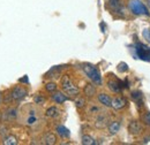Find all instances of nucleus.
I'll list each match as a JSON object with an SVG mask.
<instances>
[{
  "mask_svg": "<svg viewBox=\"0 0 150 145\" xmlns=\"http://www.w3.org/2000/svg\"><path fill=\"white\" fill-rule=\"evenodd\" d=\"M95 125H96L97 128H104L108 125V118H106L105 115H99V116L96 119Z\"/></svg>",
  "mask_w": 150,
  "mask_h": 145,
  "instance_id": "12",
  "label": "nucleus"
},
{
  "mask_svg": "<svg viewBox=\"0 0 150 145\" xmlns=\"http://www.w3.org/2000/svg\"><path fill=\"white\" fill-rule=\"evenodd\" d=\"M57 132L59 134V136H61L62 138H67L69 137V130L67 128H65L64 126H59L57 127Z\"/></svg>",
  "mask_w": 150,
  "mask_h": 145,
  "instance_id": "16",
  "label": "nucleus"
},
{
  "mask_svg": "<svg viewBox=\"0 0 150 145\" xmlns=\"http://www.w3.org/2000/svg\"><path fill=\"white\" fill-rule=\"evenodd\" d=\"M84 104H86V100L83 99V98H81V99H77L76 100V107H83L84 106Z\"/></svg>",
  "mask_w": 150,
  "mask_h": 145,
  "instance_id": "24",
  "label": "nucleus"
},
{
  "mask_svg": "<svg viewBox=\"0 0 150 145\" xmlns=\"http://www.w3.org/2000/svg\"><path fill=\"white\" fill-rule=\"evenodd\" d=\"M127 101L125 98L122 97H115L114 99H112V107L114 109H121L126 106Z\"/></svg>",
  "mask_w": 150,
  "mask_h": 145,
  "instance_id": "5",
  "label": "nucleus"
},
{
  "mask_svg": "<svg viewBox=\"0 0 150 145\" xmlns=\"http://www.w3.org/2000/svg\"><path fill=\"white\" fill-rule=\"evenodd\" d=\"M83 70L87 74V76L94 82L96 84H100L102 83V77H100V74L98 72V69L95 67L94 65H90V63H84L83 65Z\"/></svg>",
  "mask_w": 150,
  "mask_h": 145,
  "instance_id": "2",
  "label": "nucleus"
},
{
  "mask_svg": "<svg viewBox=\"0 0 150 145\" xmlns=\"http://www.w3.org/2000/svg\"><path fill=\"white\" fill-rule=\"evenodd\" d=\"M109 5L117 13L122 11V1L121 0H109Z\"/></svg>",
  "mask_w": 150,
  "mask_h": 145,
  "instance_id": "9",
  "label": "nucleus"
},
{
  "mask_svg": "<svg viewBox=\"0 0 150 145\" xmlns=\"http://www.w3.org/2000/svg\"><path fill=\"white\" fill-rule=\"evenodd\" d=\"M7 134H8V128H7V126L5 123H0V135L2 137H6Z\"/></svg>",
  "mask_w": 150,
  "mask_h": 145,
  "instance_id": "22",
  "label": "nucleus"
},
{
  "mask_svg": "<svg viewBox=\"0 0 150 145\" xmlns=\"http://www.w3.org/2000/svg\"><path fill=\"white\" fill-rule=\"evenodd\" d=\"M147 1V4H148V6H149V8H150V0H146Z\"/></svg>",
  "mask_w": 150,
  "mask_h": 145,
  "instance_id": "27",
  "label": "nucleus"
},
{
  "mask_svg": "<svg viewBox=\"0 0 150 145\" xmlns=\"http://www.w3.org/2000/svg\"><path fill=\"white\" fill-rule=\"evenodd\" d=\"M61 88L62 91L68 96H77L79 94V88H76L73 82L71 81L68 75H64L61 78Z\"/></svg>",
  "mask_w": 150,
  "mask_h": 145,
  "instance_id": "1",
  "label": "nucleus"
},
{
  "mask_svg": "<svg viewBox=\"0 0 150 145\" xmlns=\"http://www.w3.org/2000/svg\"><path fill=\"white\" fill-rule=\"evenodd\" d=\"M95 143H96V142H95V139L91 136H89V135H83V136H82V144L94 145Z\"/></svg>",
  "mask_w": 150,
  "mask_h": 145,
  "instance_id": "19",
  "label": "nucleus"
},
{
  "mask_svg": "<svg viewBox=\"0 0 150 145\" xmlns=\"http://www.w3.org/2000/svg\"><path fill=\"white\" fill-rule=\"evenodd\" d=\"M59 109L57 108L56 106H51L50 108L46 109V116L47 118H57L59 115Z\"/></svg>",
  "mask_w": 150,
  "mask_h": 145,
  "instance_id": "17",
  "label": "nucleus"
},
{
  "mask_svg": "<svg viewBox=\"0 0 150 145\" xmlns=\"http://www.w3.org/2000/svg\"><path fill=\"white\" fill-rule=\"evenodd\" d=\"M119 129H120V122L118 121H113L109 125V132L111 135H115L119 131Z\"/></svg>",
  "mask_w": 150,
  "mask_h": 145,
  "instance_id": "14",
  "label": "nucleus"
},
{
  "mask_svg": "<svg viewBox=\"0 0 150 145\" xmlns=\"http://www.w3.org/2000/svg\"><path fill=\"white\" fill-rule=\"evenodd\" d=\"M129 8L136 15H148V16L150 15L149 11L146 7V5H143L140 0H132V2L129 4Z\"/></svg>",
  "mask_w": 150,
  "mask_h": 145,
  "instance_id": "3",
  "label": "nucleus"
},
{
  "mask_svg": "<svg viewBox=\"0 0 150 145\" xmlns=\"http://www.w3.org/2000/svg\"><path fill=\"white\" fill-rule=\"evenodd\" d=\"M0 104H1V94H0Z\"/></svg>",
  "mask_w": 150,
  "mask_h": 145,
  "instance_id": "28",
  "label": "nucleus"
},
{
  "mask_svg": "<svg viewBox=\"0 0 150 145\" xmlns=\"http://www.w3.org/2000/svg\"><path fill=\"white\" fill-rule=\"evenodd\" d=\"M44 101H45L44 97H42V96H39V94H37V96L35 97V103L38 104V105H43V104H44Z\"/></svg>",
  "mask_w": 150,
  "mask_h": 145,
  "instance_id": "23",
  "label": "nucleus"
},
{
  "mask_svg": "<svg viewBox=\"0 0 150 145\" xmlns=\"http://www.w3.org/2000/svg\"><path fill=\"white\" fill-rule=\"evenodd\" d=\"M30 113H31V114L27 118L25 123H27L28 126H34V125H36V123H37L38 119H37V116L34 114V112H30Z\"/></svg>",
  "mask_w": 150,
  "mask_h": 145,
  "instance_id": "18",
  "label": "nucleus"
},
{
  "mask_svg": "<svg viewBox=\"0 0 150 145\" xmlns=\"http://www.w3.org/2000/svg\"><path fill=\"white\" fill-rule=\"evenodd\" d=\"M108 85H109V88L113 91V92H120L121 90V88H120V84L118 83V82H114V81H110L109 83H108Z\"/></svg>",
  "mask_w": 150,
  "mask_h": 145,
  "instance_id": "20",
  "label": "nucleus"
},
{
  "mask_svg": "<svg viewBox=\"0 0 150 145\" xmlns=\"http://www.w3.org/2000/svg\"><path fill=\"white\" fill-rule=\"evenodd\" d=\"M45 89H46V91L53 93V92H56L57 91V84L54 83V82H49V83H46Z\"/></svg>",
  "mask_w": 150,
  "mask_h": 145,
  "instance_id": "21",
  "label": "nucleus"
},
{
  "mask_svg": "<svg viewBox=\"0 0 150 145\" xmlns=\"http://www.w3.org/2000/svg\"><path fill=\"white\" fill-rule=\"evenodd\" d=\"M98 100L100 104H103L106 107H112V99L109 94L106 93H99L98 94Z\"/></svg>",
  "mask_w": 150,
  "mask_h": 145,
  "instance_id": "6",
  "label": "nucleus"
},
{
  "mask_svg": "<svg viewBox=\"0 0 150 145\" xmlns=\"http://www.w3.org/2000/svg\"><path fill=\"white\" fill-rule=\"evenodd\" d=\"M11 94H12L13 100H21V99H23L27 96V90H25V88H23L21 85H16L12 90Z\"/></svg>",
  "mask_w": 150,
  "mask_h": 145,
  "instance_id": "4",
  "label": "nucleus"
},
{
  "mask_svg": "<svg viewBox=\"0 0 150 145\" xmlns=\"http://www.w3.org/2000/svg\"><path fill=\"white\" fill-rule=\"evenodd\" d=\"M128 130L133 135H137V134L141 132L142 128H141V125L137 121H132L131 123H129V126H128Z\"/></svg>",
  "mask_w": 150,
  "mask_h": 145,
  "instance_id": "8",
  "label": "nucleus"
},
{
  "mask_svg": "<svg viewBox=\"0 0 150 145\" xmlns=\"http://www.w3.org/2000/svg\"><path fill=\"white\" fill-rule=\"evenodd\" d=\"M0 119H1V114H0Z\"/></svg>",
  "mask_w": 150,
  "mask_h": 145,
  "instance_id": "29",
  "label": "nucleus"
},
{
  "mask_svg": "<svg viewBox=\"0 0 150 145\" xmlns=\"http://www.w3.org/2000/svg\"><path fill=\"white\" fill-rule=\"evenodd\" d=\"M44 143L47 145H53L57 143V137L53 132H47L44 136Z\"/></svg>",
  "mask_w": 150,
  "mask_h": 145,
  "instance_id": "11",
  "label": "nucleus"
},
{
  "mask_svg": "<svg viewBox=\"0 0 150 145\" xmlns=\"http://www.w3.org/2000/svg\"><path fill=\"white\" fill-rule=\"evenodd\" d=\"M143 119H144L146 123H148V125H150V113H146V115L143 116Z\"/></svg>",
  "mask_w": 150,
  "mask_h": 145,
  "instance_id": "26",
  "label": "nucleus"
},
{
  "mask_svg": "<svg viewBox=\"0 0 150 145\" xmlns=\"http://www.w3.org/2000/svg\"><path fill=\"white\" fill-rule=\"evenodd\" d=\"M52 99L56 101L57 104H62V103H65L68 98H67L66 94H64L62 92H54V93L52 94Z\"/></svg>",
  "mask_w": 150,
  "mask_h": 145,
  "instance_id": "10",
  "label": "nucleus"
},
{
  "mask_svg": "<svg viewBox=\"0 0 150 145\" xmlns=\"http://www.w3.org/2000/svg\"><path fill=\"white\" fill-rule=\"evenodd\" d=\"M84 94H86L87 97H93V96H95V94H96V88H95V85L88 83V84L84 87Z\"/></svg>",
  "mask_w": 150,
  "mask_h": 145,
  "instance_id": "13",
  "label": "nucleus"
},
{
  "mask_svg": "<svg viewBox=\"0 0 150 145\" xmlns=\"http://www.w3.org/2000/svg\"><path fill=\"white\" fill-rule=\"evenodd\" d=\"M2 143L5 145H16L18 144V138L15 136H13V135H8V136H6L4 138Z\"/></svg>",
  "mask_w": 150,
  "mask_h": 145,
  "instance_id": "15",
  "label": "nucleus"
},
{
  "mask_svg": "<svg viewBox=\"0 0 150 145\" xmlns=\"http://www.w3.org/2000/svg\"><path fill=\"white\" fill-rule=\"evenodd\" d=\"M143 36H144V38H146L148 42H150V29H146V30L143 31Z\"/></svg>",
  "mask_w": 150,
  "mask_h": 145,
  "instance_id": "25",
  "label": "nucleus"
},
{
  "mask_svg": "<svg viewBox=\"0 0 150 145\" xmlns=\"http://www.w3.org/2000/svg\"><path fill=\"white\" fill-rule=\"evenodd\" d=\"M16 116H18V112H16V109L9 108L6 111V113H4L2 119H4L5 121H13V120L16 119Z\"/></svg>",
  "mask_w": 150,
  "mask_h": 145,
  "instance_id": "7",
  "label": "nucleus"
}]
</instances>
